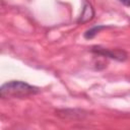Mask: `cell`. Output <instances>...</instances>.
Instances as JSON below:
<instances>
[{
    "label": "cell",
    "instance_id": "obj_1",
    "mask_svg": "<svg viewBox=\"0 0 130 130\" xmlns=\"http://www.w3.org/2000/svg\"><path fill=\"white\" fill-rule=\"evenodd\" d=\"M39 92V88L21 80H10L2 84L0 94L2 98H25Z\"/></svg>",
    "mask_w": 130,
    "mask_h": 130
},
{
    "label": "cell",
    "instance_id": "obj_3",
    "mask_svg": "<svg viewBox=\"0 0 130 130\" xmlns=\"http://www.w3.org/2000/svg\"><path fill=\"white\" fill-rule=\"evenodd\" d=\"M93 15H94V11H93L91 5L86 0H84L82 12H81L80 17L78 19V22H87V21H89V20L92 19Z\"/></svg>",
    "mask_w": 130,
    "mask_h": 130
},
{
    "label": "cell",
    "instance_id": "obj_2",
    "mask_svg": "<svg viewBox=\"0 0 130 130\" xmlns=\"http://www.w3.org/2000/svg\"><path fill=\"white\" fill-rule=\"evenodd\" d=\"M90 51L98 56L114 59L116 61H124L127 59L126 52L120 49H108V48H103L101 46H93L91 47Z\"/></svg>",
    "mask_w": 130,
    "mask_h": 130
},
{
    "label": "cell",
    "instance_id": "obj_5",
    "mask_svg": "<svg viewBox=\"0 0 130 130\" xmlns=\"http://www.w3.org/2000/svg\"><path fill=\"white\" fill-rule=\"evenodd\" d=\"M121 4H123L124 6H127V7H130V0H118Z\"/></svg>",
    "mask_w": 130,
    "mask_h": 130
},
{
    "label": "cell",
    "instance_id": "obj_4",
    "mask_svg": "<svg viewBox=\"0 0 130 130\" xmlns=\"http://www.w3.org/2000/svg\"><path fill=\"white\" fill-rule=\"evenodd\" d=\"M107 26L106 25H102V24H98V25H94V26H92V27H90L89 29H87L85 32H84V35H83V37L86 39V40H89V39H92V38H94L102 29H104V28H106Z\"/></svg>",
    "mask_w": 130,
    "mask_h": 130
}]
</instances>
